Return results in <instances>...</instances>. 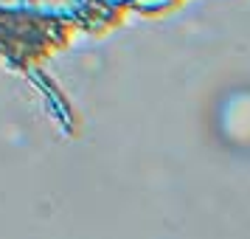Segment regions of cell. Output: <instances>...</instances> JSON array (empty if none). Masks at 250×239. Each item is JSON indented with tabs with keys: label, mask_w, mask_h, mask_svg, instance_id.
<instances>
[{
	"label": "cell",
	"mask_w": 250,
	"mask_h": 239,
	"mask_svg": "<svg viewBox=\"0 0 250 239\" xmlns=\"http://www.w3.org/2000/svg\"><path fill=\"white\" fill-rule=\"evenodd\" d=\"M62 37L57 20L28 12H0V51L14 62H34L54 51Z\"/></svg>",
	"instance_id": "obj_1"
}]
</instances>
